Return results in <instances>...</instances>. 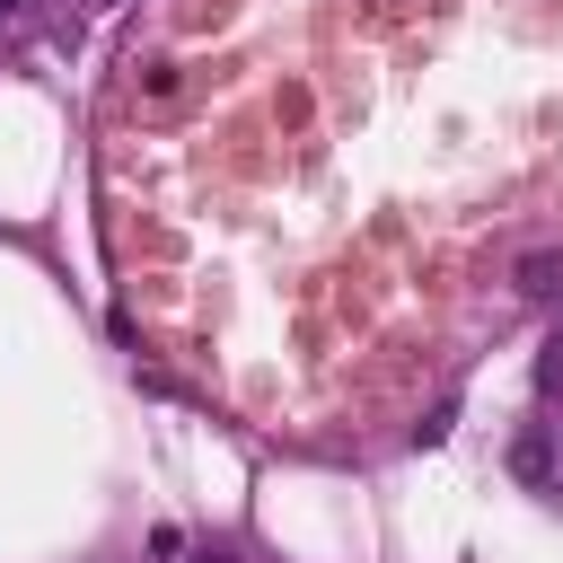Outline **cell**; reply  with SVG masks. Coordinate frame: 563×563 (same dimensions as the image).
<instances>
[{
    "instance_id": "6da1fadb",
    "label": "cell",
    "mask_w": 563,
    "mask_h": 563,
    "mask_svg": "<svg viewBox=\"0 0 563 563\" xmlns=\"http://www.w3.org/2000/svg\"><path fill=\"white\" fill-rule=\"evenodd\" d=\"M510 290H519V299H563V246H528V255L510 264Z\"/></svg>"
},
{
    "instance_id": "7a4b0ae2",
    "label": "cell",
    "mask_w": 563,
    "mask_h": 563,
    "mask_svg": "<svg viewBox=\"0 0 563 563\" xmlns=\"http://www.w3.org/2000/svg\"><path fill=\"white\" fill-rule=\"evenodd\" d=\"M510 466H519V475H528V484H545V431H528V440H519V449H510Z\"/></svg>"
},
{
    "instance_id": "3957f363",
    "label": "cell",
    "mask_w": 563,
    "mask_h": 563,
    "mask_svg": "<svg viewBox=\"0 0 563 563\" xmlns=\"http://www.w3.org/2000/svg\"><path fill=\"white\" fill-rule=\"evenodd\" d=\"M537 387H545V396L563 387V325H554V334H545V352H537Z\"/></svg>"
}]
</instances>
